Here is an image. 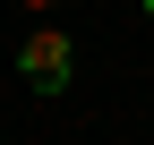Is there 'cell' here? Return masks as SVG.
Returning a JSON list of instances; mask_svg holds the SVG:
<instances>
[{"mask_svg": "<svg viewBox=\"0 0 154 145\" xmlns=\"http://www.w3.org/2000/svg\"><path fill=\"white\" fill-rule=\"evenodd\" d=\"M17 77H26L34 94H60V85L77 77V51H69V34H60V26H34L26 43H17Z\"/></svg>", "mask_w": 154, "mask_h": 145, "instance_id": "6da1fadb", "label": "cell"}, {"mask_svg": "<svg viewBox=\"0 0 154 145\" xmlns=\"http://www.w3.org/2000/svg\"><path fill=\"white\" fill-rule=\"evenodd\" d=\"M26 9H34V17H43V9H60V0H26Z\"/></svg>", "mask_w": 154, "mask_h": 145, "instance_id": "7a4b0ae2", "label": "cell"}, {"mask_svg": "<svg viewBox=\"0 0 154 145\" xmlns=\"http://www.w3.org/2000/svg\"><path fill=\"white\" fill-rule=\"evenodd\" d=\"M146 17H154V0H146Z\"/></svg>", "mask_w": 154, "mask_h": 145, "instance_id": "3957f363", "label": "cell"}]
</instances>
